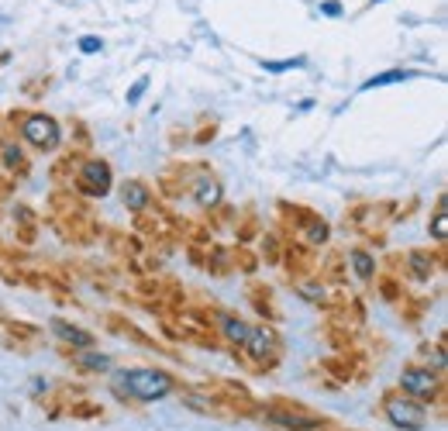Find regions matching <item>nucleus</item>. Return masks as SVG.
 <instances>
[{"mask_svg":"<svg viewBox=\"0 0 448 431\" xmlns=\"http://www.w3.org/2000/svg\"><path fill=\"white\" fill-rule=\"evenodd\" d=\"M241 352L248 359H255L263 366V373H272L280 366V359H283V338H280V331L272 324H265V321L248 324V335H245Z\"/></svg>","mask_w":448,"mask_h":431,"instance_id":"obj_4","label":"nucleus"},{"mask_svg":"<svg viewBox=\"0 0 448 431\" xmlns=\"http://www.w3.org/2000/svg\"><path fill=\"white\" fill-rule=\"evenodd\" d=\"M14 224H42V221H38V214H35L31 207L18 204V211H14Z\"/></svg>","mask_w":448,"mask_h":431,"instance_id":"obj_41","label":"nucleus"},{"mask_svg":"<svg viewBox=\"0 0 448 431\" xmlns=\"http://www.w3.org/2000/svg\"><path fill=\"white\" fill-rule=\"evenodd\" d=\"M427 231H431L435 242H448V204H445V197L435 200V214H431V221H427Z\"/></svg>","mask_w":448,"mask_h":431,"instance_id":"obj_32","label":"nucleus"},{"mask_svg":"<svg viewBox=\"0 0 448 431\" xmlns=\"http://www.w3.org/2000/svg\"><path fill=\"white\" fill-rule=\"evenodd\" d=\"M186 190H190V197H193V204H197L200 211H211V207H217V204L224 200V187H221V180L214 176L211 169L200 173V176H193Z\"/></svg>","mask_w":448,"mask_h":431,"instance_id":"obj_12","label":"nucleus"},{"mask_svg":"<svg viewBox=\"0 0 448 431\" xmlns=\"http://www.w3.org/2000/svg\"><path fill=\"white\" fill-rule=\"evenodd\" d=\"M314 276L324 283V287H345V280H348V263H345L342 248H331V252L324 255V263L317 266Z\"/></svg>","mask_w":448,"mask_h":431,"instance_id":"obj_17","label":"nucleus"},{"mask_svg":"<svg viewBox=\"0 0 448 431\" xmlns=\"http://www.w3.org/2000/svg\"><path fill=\"white\" fill-rule=\"evenodd\" d=\"M427 297H421V294H403L400 300H396V307H400V318L407 324H418L424 318V311H427Z\"/></svg>","mask_w":448,"mask_h":431,"instance_id":"obj_29","label":"nucleus"},{"mask_svg":"<svg viewBox=\"0 0 448 431\" xmlns=\"http://www.w3.org/2000/svg\"><path fill=\"white\" fill-rule=\"evenodd\" d=\"M49 224L55 228V235L69 245H93L104 235V224L90 211H83V214H49Z\"/></svg>","mask_w":448,"mask_h":431,"instance_id":"obj_6","label":"nucleus"},{"mask_svg":"<svg viewBox=\"0 0 448 431\" xmlns=\"http://www.w3.org/2000/svg\"><path fill=\"white\" fill-rule=\"evenodd\" d=\"M300 242L311 245V248H321V245H328V242H331V224H328V221H324V217L314 211V214L307 217V224L300 228Z\"/></svg>","mask_w":448,"mask_h":431,"instance_id":"obj_24","label":"nucleus"},{"mask_svg":"<svg viewBox=\"0 0 448 431\" xmlns=\"http://www.w3.org/2000/svg\"><path fill=\"white\" fill-rule=\"evenodd\" d=\"M214 135H217V121H211V125H204V128H200V132L193 135V142H197V145H207V142H211Z\"/></svg>","mask_w":448,"mask_h":431,"instance_id":"obj_44","label":"nucleus"},{"mask_svg":"<svg viewBox=\"0 0 448 431\" xmlns=\"http://www.w3.org/2000/svg\"><path fill=\"white\" fill-rule=\"evenodd\" d=\"M204 270L211 272V276H228V272H231V252H228L224 245L211 242V245H207V259H204Z\"/></svg>","mask_w":448,"mask_h":431,"instance_id":"obj_28","label":"nucleus"},{"mask_svg":"<svg viewBox=\"0 0 448 431\" xmlns=\"http://www.w3.org/2000/svg\"><path fill=\"white\" fill-rule=\"evenodd\" d=\"M324 14H331V18L342 14V4H338V0H328V4H324Z\"/></svg>","mask_w":448,"mask_h":431,"instance_id":"obj_45","label":"nucleus"},{"mask_svg":"<svg viewBox=\"0 0 448 431\" xmlns=\"http://www.w3.org/2000/svg\"><path fill=\"white\" fill-rule=\"evenodd\" d=\"M255 418L272 431H321L331 425L321 410L300 404V401H290V397H272V401L259 404Z\"/></svg>","mask_w":448,"mask_h":431,"instance_id":"obj_2","label":"nucleus"},{"mask_svg":"<svg viewBox=\"0 0 448 431\" xmlns=\"http://www.w3.org/2000/svg\"><path fill=\"white\" fill-rule=\"evenodd\" d=\"M49 86H52V76H38V80H28V83H25V97L38 100V97H42Z\"/></svg>","mask_w":448,"mask_h":431,"instance_id":"obj_39","label":"nucleus"},{"mask_svg":"<svg viewBox=\"0 0 448 431\" xmlns=\"http://www.w3.org/2000/svg\"><path fill=\"white\" fill-rule=\"evenodd\" d=\"M345 263L352 266V272H355L366 287H372V280H376V255H372L369 248L352 245V248H348V255H345Z\"/></svg>","mask_w":448,"mask_h":431,"instance_id":"obj_21","label":"nucleus"},{"mask_svg":"<svg viewBox=\"0 0 448 431\" xmlns=\"http://www.w3.org/2000/svg\"><path fill=\"white\" fill-rule=\"evenodd\" d=\"M110 390L121 404H152L180 390V379L156 366H128L110 379Z\"/></svg>","mask_w":448,"mask_h":431,"instance_id":"obj_1","label":"nucleus"},{"mask_svg":"<svg viewBox=\"0 0 448 431\" xmlns=\"http://www.w3.org/2000/svg\"><path fill=\"white\" fill-rule=\"evenodd\" d=\"M379 410L386 414V421L400 431H424L427 428V421H431V414H427V407L418 404V401H410V397H403L400 390H386L383 393V404Z\"/></svg>","mask_w":448,"mask_h":431,"instance_id":"obj_5","label":"nucleus"},{"mask_svg":"<svg viewBox=\"0 0 448 431\" xmlns=\"http://www.w3.org/2000/svg\"><path fill=\"white\" fill-rule=\"evenodd\" d=\"M180 401H183V407L197 410V414H204V418H217V421H235V418H231V410L221 404V401H214L211 393H204L197 383H190V386H180Z\"/></svg>","mask_w":448,"mask_h":431,"instance_id":"obj_11","label":"nucleus"},{"mask_svg":"<svg viewBox=\"0 0 448 431\" xmlns=\"http://www.w3.org/2000/svg\"><path fill=\"white\" fill-rule=\"evenodd\" d=\"M231 252V270H238V272H259V255L252 252V245H231L228 248Z\"/></svg>","mask_w":448,"mask_h":431,"instance_id":"obj_31","label":"nucleus"},{"mask_svg":"<svg viewBox=\"0 0 448 431\" xmlns=\"http://www.w3.org/2000/svg\"><path fill=\"white\" fill-rule=\"evenodd\" d=\"M62 418H73V421H100L104 418V407L86 401V397H76L73 404L62 410Z\"/></svg>","mask_w":448,"mask_h":431,"instance_id":"obj_30","label":"nucleus"},{"mask_svg":"<svg viewBox=\"0 0 448 431\" xmlns=\"http://www.w3.org/2000/svg\"><path fill=\"white\" fill-rule=\"evenodd\" d=\"M100 49H104V42H100L97 35H83V38H79V52L93 55V52H100Z\"/></svg>","mask_w":448,"mask_h":431,"instance_id":"obj_42","label":"nucleus"},{"mask_svg":"<svg viewBox=\"0 0 448 431\" xmlns=\"http://www.w3.org/2000/svg\"><path fill=\"white\" fill-rule=\"evenodd\" d=\"M49 211L52 214H83V211H90L86 204H83V197H79L73 187H55L49 193Z\"/></svg>","mask_w":448,"mask_h":431,"instance_id":"obj_20","label":"nucleus"},{"mask_svg":"<svg viewBox=\"0 0 448 431\" xmlns=\"http://www.w3.org/2000/svg\"><path fill=\"white\" fill-rule=\"evenodd\" d=\"M396 390L418 404H438V414L445 418V379L442 373H435L431 366H421V362H410L400 369V383Z\"/></svg>","mask_w":448,"mask_h":431,"instance_id":"obj_3","label":"nucleus"},{"mask_svg":"<svg viewBox=\"0 0 448 431\" xmlns=\"http://www.w3.org/2000/svg\"><path fill=\"white\" fill-rule=\"evenodd\" d=\"M114 187V169L107 159H97V156H86L79 162L76 176H73V190L79 197H107Z\"/></svg>","mask_w":448,"mask_h":431,"instance_id":"obj_8","label":"nucleus"},{"mask_svg":"<svg viewBox=\"0 0 448 431\" xmlns=\"http://www.w3.org/2000/svg\"><path fill=\"white\" fill-rule=\"evenodd\" d=\"M355 338H359V331H352V328H345V324H335V321L324 324V342H328L335 352L352 349V345H355Z\"/></svg>","mask_w":448,"mask_h":431,"instance_id":"obj_27","label":"nucleus"},{"mask_svg":"<svg viewBox=\"0 0 448 431\" xmlns=\"http://www.w3.org/2000/svg\"><path fill=\"white\" fill-rule=\"evenodd\" d=\"M418 352H421V359L435 362V373H445V338H435V345L424 342Z\"/></svg>","mask_w":448,"mask_h":431,"instance_id":"obj_37","label":"nucleus"},{"mask_svg":"<svg viewBox=\"0 0 448 431\" xmlns=\"http://www.w3.org/2000/svg\"><path fill=\"white\" fill-rule=\"evenodd\" d=\"M152 200H156V193H152V187H149L145 180H125V183H121V204H125L132 214L149 211Z\"/></svg>","mask_w":448,"mask_h":431,"instance_id":"obj_18","label":"nucleus"},{"mask_svg":"<svg viewBox=\"0 0 448 431\" xmlns=\"http://www.w3.org/2000/svg\"><path fill=\"white\" fill-rule=\"evenodd\" d=\"M435 272H438V266H435L431 248H410V252L403 255V276H410V280H418V283H427Z\"/></svg>","mask_w":448,"mask_h":431,"instance_id":"obj_16","label":"nucleus"},{"mask_svg":"<svg viewBox=\"0 0 448 431\" xmlns=\"http://www.w3.org/2000/svg\"><path fill=\"white\" fill-rule=\"evenodd\" d=\"M18 132L35 152H55L62 145V128L52 114H42V110H28L25 121L18 125Z\"/></svg>","mask_w":448,"mask_h":431,"instance_id":"obj_7","label":"nucleus"},{"mask_svg":"<svg viewBox=\"0 0 448 431\" xmlns=\"http://www.w3.org/2000/svg\"><path fill=\"white\" fill-rule=\"evenodd\" d=\"M59 355L76 369V373H83V377H90V373H107L110 369V355H104V352H93V349H59Z\"/></svg>","mask_w":448,"mask_h":431,"instance_id":"obj_13","label":"nucleus"},{"mask_svg":"<svg viewBox=\"0 0 448 431\" xmlns=\"http://www.w3.org/2000/svg\"><path fill=\"white\" fill-rule=\"evenodd\" d=\"M331 431H345V428H331Z\"/></svg>","mask_w":448,"mask_h":431,"instance_id":"obj_46","label":"nucleus"},{"mask_svg":"<svg viewBox=\"0 0 448 431\" xmlns=\"http://www.w3.org/2000/svg\"><path fill=\"white\" fill-rule=\"evenodd\" d=\"M372 290L383 297L386 304H396L400 297L407 294V287H403L400 276H390V272H379V270H376V280H372Z\"/></svg>","mask_w":448,"mask_h":431,"instance_id":"obj_26","label":"nucleus"},{"mask_svg":"<svg viewBox=\"0 0 448 431\" xmlns=\"http://www.w3.org/2000/svg\"><path fill=\"white\" fill-rule=\"evenodd\" d=\"M52 331L66 342V349H93V335L83 331L79 324L66 321V318H52Z\"/></svg>","mask_w":448,"mask_h":431,"instance_id":"obj_22","label":"nucleus"},{"mask_svg":"<svg viewBox=\"0 0 448 431\" xmlns=\"http://www.w3.org/2000/svg\"><path fill=\"white\" fill-rule=\"evenodd\" d=\"M290 287L304 297L307 304H317V307L324 304V283H321L317 276H311V280H297V283H290Z\"/></svg>","mask_w":448,"mask_h":431,"instance_id":"obj_34","label":"nucleus"},{"mask_svg":"<svg viewBox=\"0 0 448 431\" xmlns=\"http://www.w3.org/2000/svg\"><path fill=\"white\" fill-rule=\"evenodd\" d=\"M107 321V331H114V335H121V338H128V342H134V345H142V349H156V352H166V355H176L180 359V352H173L169 345H162V342H156L152 335H145L142 328L134 321H128L125 314H117V311H107L104 314Z\"/></svg>","mask_w":448,"mask_h":431,"instance_id":"obj_10","label":"nucleus"},{"mask_svg":"<svg viewBox=\"0 0 448 431\" xmlns=\"http://www.w3.org/2000/svg\"><path fill=\"white\" fill-rule=\"evenodd\" d=\"M231 231H235V245H252V242H259V235H263V221H259V214L248 207L245 214H238V221L231 224Z\"/></svg>","mask_w":448,"mask_h":431,"instance_id":"obj_23","label":"nucleus"},{"mask_svg":"<svg viewBox=\"0 0 448 431\" xmlns=\"http://www.w3.org/2000/svg\"><path fill=\"white\" fill-rule=\"evenodd\" d=\"M14 239H18V245H35L38 224H14Z\"/></svg>","mask_w":448,"mask_h":431,"instance_id":"obj_40","label":"nucleus"},{"mask_svg":"<svg viewBox=\"0 0 448 431\" xmlns=\"http://www.w3.org/2000/svg\"><path fill=\"white\" fill-rule=\"evenodd\" d=\"M204 221H207V228H211V231H217V228H231V224L238 221V211H235V207H228V204L221 200L217 207H211V214L204 217Z\"/></svg>","mask_w":448,"mask_h":431,"instance_id":"obj_35","label":"nucleus"},{"mask_svg":"<svg viewBox=\"0 0 448 431\" xmlns=\"http://www.w3.org/2000/svg\"><path fill=\"white\" fill-rule=\"evenodd\" d=\"M0 328H4V335H0V338L18 342V345H25L28 352H31V345L42 338L38 324H31V321H11V318H0Z\"/></svg>","mask_w":448,"mask_h":431,"instance_id":"obj_19","label":"nucleus"},{"mask_svg":"<svg viewBox=\"0 0 448 431\" xmlns=\"http://www.w3.org/2000/svg\"><path fill=\"white\" fill-rule=\"evenodd\" d=\"M317 248L304 242H283V255H280V266L287 272V280L297 283V280H311L317 272Z\"/></svg>","mask_w":448,"mask_h":431,"instance_id":"obj_9","label":"nucleus"},{"mask_svg":"<svg viewBox=\"0 0 448 431\" xmlns=\"http://www.w3.org/2000/svg\"><path fill=\"white\" fill-rule=\"evenodd\" d=\"M259 242H263V259L269 266H280V255H283V239L276 235V231H265L259 235Z\"/></svg>","mask_w":448,"mask_h":431,"instance_id":"obj_36","label":"nucleus"},{"mask_svg":"<svg viewBox=\"0 0 448 431\" xmlns=\"http://www.w3.org/2000/svg\"><path fill=\"white\" fill-rule=\"evenodd\" d=\"M145 90H149V76H138V80H134V86L128 90V104H138Z\"/></svg>","mask_w":448,"mask_h":431,"instance_id":"obj_43","label":"nucleus"},{"mask_svg":"<svg viewBox=\"0 0 448 431\" xmlns=\"http://www.w3.org/2000/svg\"><path fill=\"white\" fill-rule=\"evenodd\" d=\"M186 190V180L176 173V169H166L162 176H159V193L166 197V200H176V197H183Z\"/></svg>","mask_w":448,"mask_h":431,"instance_id":"obj_33","label":"nucleus"},{"mask_svg":"<svg viewBox=\"0 0 448 431\" xmlns=\"http://www.w3.org/2000/svg\"><path fill=\"white\" fill-rule=\"evenodd\" d=\"M0 162H4V169L14 176V173H21L28 176V169H31V162H28L25 149L18 145V142H0Z\"/></svg>","mask_w":448,"mask_h":431,"instance_id":"obj_25","label":"nucleus"},{"mask_svg":"<svg viewBox=\"0 0 448 431\" xmlns=\"http://www.w3.org/2000/svg\"><path fill=\"white\" fill-rule=\"evenodd\" d=\"M214 331H217V338H221L228 349H241V345H245V335H248V321L238 318V314H231V311H221V307H217Z\"/></svg>","mask_w":448,"mask_h":431,"instance_id":"obj_14","label":"nucleus"},{"mask_svg":"<svg viewBox=\"0 0 448 431\" xmlns=\"http://www.w3.org/2000/svg\"><path fill=\"white\" fill-rule=\"evenodd\" d=\"M407 76H414V73H407V69H390V73H379V76L366 80L362 90H376V86H386V83H400V80H407Z\"/></svg>","mask_w":448,"mask_h":431,"instance_id":"obj_38","label":"nucleus"},{"mask_svg":"<svg viewBox=\"0 0 448 431\" xmlns=\"http://www.w3.org/2000/svg\"><path fill=\"white\" fill-rule=\"evenodd\" d=\"M245 297H248V304L255 307V314H259L265 324H276V321H280L276 297H272V287H269V283H263V280H252V283L245 287Z\"/></svg>","mask_w":448,"mask_h":431,"instance_id":"obj_15","label":"nucleus"}]
</instances>
